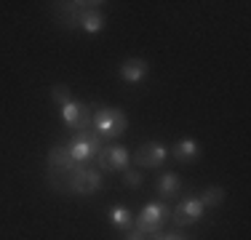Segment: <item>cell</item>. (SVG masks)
Masks as SVG:
<instances>
[{"mask_svg":"<svg viewBox=\"0 0 251 240\" xmlns=\"http://www.w3.org/2000/svg\"><path fill=\"white\" fill-rule=\"evenodd\" d=\"M101 147H104V144H101V136L94 128H88V131H80V134H75L73 139H70L67 152L77 166H91L94 160H97Z\"/></svg>","mask_w":251,"mask_h":240,"instance_id":"4","label":"cell"},{"mask_svg":"<svg viewBox=\"0 0 251 240\" xmlns=\"http://www.w3.org/2000/svg\"><path fill=\"white\" fill-rule=\"evenodd\" d=\"M131 160H134L139 168H160L169 160V147L163 142L152 139V142H145L136 152H131Z\"/></svg>","mask_w":251,"mask_h":240,"instance_id":"8","label":"cell"},{"mask_svg":"<svg viewBox=\"0 0 251 240\" xmlns=\"http://www.w3.org/2000/svg\"><path fill=\"white\" fill-rule=\"evenodd\" d=\"M94 163L99 166V171H126L131 163V152L128 147H123V144H107V147L99 149L97 160Z\"/></svg>","mask_w":251,"mask_h":240,"instance_id":"7","label":"cell"},{"mask_svg":"<svg viewBox=\"0 0 251 240\" xmlns=\"http://www.w3.org/2000/svg\"><path fill=\"white\" fill-rule=\"evenodd\" d=\"M203 214H206V208L198 200V195H190L182 203H176V208L171 211V221L176 227H190V224H198L203 219Z\"/></svg>","mask_w":251,"mask_h":240,"instance_id":"9","label":"cell"},{"mask_svg":"<svg viewBox=\"0 0 251 240\" xmlns=\"http://www.w3.org/2000/svg\"><path fill=\"white\" fill-rule=\"evenodd\" d=\"M118 75H121V80L126 83V86H139V83H145V77L150 75V64H147L145 59H139V56H128V59L121 62Z\"/></svg>","mask_w":251,"mask_h":240,"instance_id":"10","label":"cell"},{"mask_svg":"<svg viewBox=\"0 0 251 240\" xmlns=\"http://www.w3.org/2000/svg\"><path fill=\"white\" fill-rule=\"evenodd\" d=\"M77 168V163L73 158H70L67 152V144H56V147H51V152L46 155V171H49V182L53 187L59 190V184L64 182V179L70 176Z\"/></svg>","mask_w":251,"mask_h":240,"instance_id":"5","label":"cell"},{"mask_svg":"<svg viewBox=\"0 0 251 240\" xmlns=\"http://www.w3.org/2000/svg\"><path fill=\"white\" fill-rule=\"evenodd\" d=\"M126 240H150V238L142 235V232H136V230H128L126 232Z\"/></svg>","mask_w":251,"mask_h":240,"instance_id":"19","label":"cell"},{"mask_svg":"<svg viewBox=\"0 0 251 240\" xmlns=\"http://www.w3.org/2000/svg\"><path fill=\"white\" fill-rule=\"evenodd\" d=\"M169 219H171V206L163 200H155V203H147L139 211V216L134 219V230L142 232V235H147V238H152L163 230V224Z\"/></svg>","mask_w":251,"mask_h":240,"instance_id":"3","label":"cell"},{"mask_svg":"<svg viewBox=\"0 0 251 240\" xmlns=\"http://www.w3.org/2000/svg\"><path fill=\"white\" fill-rule=\"evenodd\" d=\"M155 192H158V197L163 203H169L171 197H176L179 192H182V179H179V173L163 171L158 176V182H155Z\"/></svg>","mask_w":251,"mask_h":240,"instance_id":"13","label":"cell"},{"mask_svg":"<svg viewBox=\"0 0 251 240\" xmlns=\"http://www.w3.org/2000/svg\"><path fill=\"white\" fill-rule=\"evenodd\" d=\"M150 240H190V238L184 235V232H163V235L158 232V235H152Z\"/></svg>","mask_w":251,"mask_h":240,"instance_id":"18","label":"cell"},{"mask_svg":"<svg viewBox=\"0 0 251 240\" xmlns=\"http://www.w3.org/2000/svg\"><path fill=\"white\" fill-rule=\"evenodd\" d=\"M91 128L97 131L101 139H118V136H123L126 128H128V118H126V112L121 107L101 104L91 115Z\"/></svg>","mask_w":251,"mask_h":240,"instance_id":"1","label":"cell"},{"mask_svg":"<svg viewBox=\"0 0 251 240\" xmlns=\"http://www.w3.org/2000/svg\"><path fill=\"white\" fill-rule=\"evenodd\" d=\"M142 182H145V176H142L136 168H126V171H123V184H126V187L136 190V187H142Z\"/></svg>","mask_w":251,"mask_h":240,"instance_id":"17","label":"cell"},{"mask_svg":"<svg viewBox=\"0 0 251 240\" xmlns=\"http://www.w3.org/2000/svg\"><path fill=\"white\" fill-rule=\"evenodd\" d=\"M59 120H62L64 128L75 131V134H80V131H88L91 128V107L83 104V101H67L64 107H59Z\"/></svg>","mask_w":251,"mask_h":240,"instance_id":"6","label":"cell"},{"mask_svg":"<svg viewBox=\"0 0 251 240\" xmlns=\"http://www.w3.org/2000/svg\"><path fill=\"white\" fill-rule=\"evenodd\" d=\"M225 197H227L225 187H219V184H208V187L198 195V200L203 203V208H219L225 203Z\"/></svg>","mask_w":251,"mask_h":240,"instance_id":"15","label":"cell"},{"mask_svg":"<svg viewBox=\"0 0 251 240\" xmlns=\"http://www.w3.org/2000/svg\"><path fill=\"white\" fill-rule=\"evenodd\" d=\"M51 99L56 107H64L67 101H73V94H70V86H64V83H56V86H51Z\"/></svg>","mask_w":251,"mask_h":240,"instance_id":"16","label":"cell"},{"mask_svg":"<svg viewBox=\"0 0 251 240\" xmlns=\"http://www.w3.org/2000/svg\"><path fill=\"white\" fill-rule=\"evenodd\" d=\"M104 187V176H101L99 168H91V166H77L62 184L59 190L64 192H73V195H97V192Z\"/></svg>","mask_w":251,"mask_h":240,"instance_id":"2","label":"cell"},{"mask_svg":"<svg viewBox=\"0 0 251 240\" xmlns=\"http://www.w3.org/2000/svg\"><path fill=\"white\" fill-rule=\"evenodd\" d=\"M107 221L121 232L134 230V214H131L128 206H121V203H115V206L107 208Z\"/></svg>","mask_w":251,"mask_h":240,"instance_id":"14","label":"cell"},{"mask_svg":"<svg viewBox=\"0 0 251 240\" xmlns=\"http://www.w3.org/2000/svg\"><path fill=\"white\" fill-rule=\"evenodd\" d=\"M99 5L104 3H86V8L77 16V29H83L86 35H99L104 29V11Z\"/></svg>","mask_w":251,"mask_h":240,"instance_id":"11","label":"cell"},{"mask_svg":"<svg viewBox=\"0 0 251 240\" xmlns=\"http://www.w3.org/2000/svg\"><path fill=\"white\" fill-rule=\"evenodd\" d=\"M169 158H174L176 163H195V160L201 158V142L193 139V136H187V139H179L174 147L169 149Z\"/></svg>","mask_w":251,"mask_h":240,"instance_id":"12","label":"cell"}]
</instances>
